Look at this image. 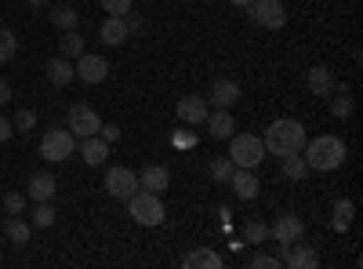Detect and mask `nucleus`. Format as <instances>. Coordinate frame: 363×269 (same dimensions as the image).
Masks as SVG:
<instances>
[{
	"mask_svg": "<svg viewBox=\"0 0 363 269\" xmlns=\"http://www.w3.org/2000/svg\"><path fill=\"white\" fill-rule=\"evenodd\" d=\"M301 153H306V164L309 171H338L349 157V149L338 135H316L313 142L306 138V146H301Z\"/></svg>",
	"mask_w": 363,
	"mask_h": 269,
	"instance_id": "f257e3e1",
	"label": "nucleus"
},
{
	"mask_svg": "<svg viewBox=\"0 0 363 269\" xmlns=\"http://www.w3.org/2000/svg\"><path fill=\"white\" fill-rule=\"evenodd\" d=\"M262 142H265V153H272V157L301 153V146H306V128H301V121H294V116H284V121H272L265 128Z\"/></svg>",
	"mask_w": 363,
	"mask_h": 269,
	"instance_id": "f03ea898",
	"label": "nucleus"
},
{
	"mask_svg": "<svg viewBox=\"0 0 363 269\" xmlns=\"http://www.w3.org/2000/svg\"><path fill=\"white\" fill-rule=\"evenodd\" d=\"M128 215L138 222V226H160L164 222V200L160 193H149V190H135L128 197Z\"/></svg>",
	"mask_w": 363,
	"mask_h": 269,
	"instance_id": "7ed1b4c3",
	"label": "nucleus"
},
{
	"mask_svg": "<svg viewBox=\"0 0 363 269\" xmlns=\"http://www.w3.org/2000/svg\"><path fill=\"white\" fill-rule=\"evenodd\" d=\"M229 160L236 168H258L265 160V142L258 135H251V131H244V135L233 131L229 135Z\"/></svg>",
	"mask_w": 363,
	"mask_h": 269,
	"instance_id": "20e7f679",
	"label": "nucleus"
},
{
	"mask_svg": "<svg viewBox=\"0 0 363 269\" xmlns=\"http://www.w3.org/2000/svg\"><path fill=\"white\" fill-rule=\"evenodd\" d=\"M77 153V135L69 128H51L44 138H40V157L51 160V164H62Z\"/></svg>",
	"mask_w": 363,
	"mask_h": 269,
	"instance_id": "39448f33",
	"label": "nucleus"
},
{
	"mask_svg": "<svg viewBox=\"0 0 363 269\" xmlns=\"http://www.w3.org/2000/svg\"><path fill=\"white\" fill-rule=\"evenodd\" d=\"M269 236L277 241V258H280V265H284V251H287L294 241H301V236H306V222H301L298 215H280L277 222L269 226Z\"/></svg>",
	"mask_w": 363,
	"mask_h": 269,
	"instance_id": "423d86ee",
	"label": "nucleus"
},
{
	"mask_svg": "<svg viewBox=\"0 0 363 269\" xmlns=\"http://www.w3.org/2000/svg\"><path fill=\"white\" fill-rule=\"evenodd\" d=\"M66 128L77 135V138H87V135H99V128H102V116L91 109V106H84V102H77V106H69V116H66Z\"/></svg>",
	"mask_w": 363,
	"mask_h": 269,
	"instance_id": "0eeeda50",
	"label": "nucleus"
},
{
	"mask_svg": "<svg viewBox=\"0 0 363 269\" xmlns=\"http://www.w3.org/2000/svg\"><path fill=\"white\" fill-rule=\"evenodd\" d=\"M251 18L265 29H284L287 22V11H284V0H255V4H247Z\"/></svg>",
	"mask_w": 363,
	"mask_h": 269,
	"instance_id": "6e6552de",
	"label": "nucleus"
},
{
	"mask_svg": "<svg viewBox=\"0 0 363 269\" xmlns=\"http://www.w3.org/2000/svg\"><path fill=\"white\" fill-rule=\"evenodd\" d=\"M102 186L109 190V197L128 200V197L138 190V175H135L131 168H109V175H106V182H102Z\"/></svg>",
	"mask_w": 363,
	"mask_h": 269,
	"instance_id": "1a4fd4ad",
	"label": "nucleus"
},
{
	"mask_svg": "<svg viewBox=\"0 0 363 269\" xmlns=\"http://www.w3.org/2000/svg\"><path fill=\"white\" fill-rule=\"evenodd\" d=\"M73 73L84 84H102L109 77V62L102 55H80V58H73Z\"/></svg>",
	"mask_w": 363,
	"mask_h": 269,
	"instance_id": "9d476101",
	"label": "nucleus"
},
{
	"mask_svg": "<svg viewBox=\"0 0 363 269\" xmlns=\"http://www.w3.org/2000/svg\"><path fill=\"white\" fill-rule=\"evenodd\" d=\"M174 113H178V121L182 124H203L207 121V113H211V102L203 99V95H186V99H178V106H174Z\"/></svg>",
	"mask_w": 363,
	"mask_h": 269,
	"instance_id": "9b49d317",
	"label": "nucleus"
},
{
	"mask_svg": "<svg viewBox=\"0 0 363 269\" xmlns=\"http://www.w3.org/2000/svg\"><path fill=\"white\" fill-rule=\"evenodd\" d=\"M207 102L215 109H233L240 102V84L229 80V77H218L215 84H211V92H207Z\"/></svg>",
	"mask_w": 363,
	"mask_h": 269,
	"instance_id": "f8f14e48",
	"label": "nucleus"
},
{
	"mask_svg": "<svg viewBox=\"0 0 363 269\" xmlns=\"http://www.w3.org/2000/svg\"><path fill=\"white\" fill-rule=\"evenodd\" d=\"M229 186H233V193H236L240 200H255V197L262 193V182H258L255 168H236L233 178H229Z\"/></svg>",
	"mask_w": 363,
	"mask_h": 269,
	"instance_id": "ddd939ff",
	"label": "nucleus"
},
{
	"mask_svg": "<svg viewBox=\"0 0 363 269\" xmlns=\"http://www.w3.org/2000/svg\"><path fill=\"white\" fill-rule=\"evenodd\" d=\"M306 84H309V92H313L316 99H330V95L338 92L335 70H327V66H313V70H309V77H306Z\"/></svg>",
	"mask_w": 363,
	"mask_h": 269,
	"instance_id": "4468645a",
	"label": "nucleus"
},
{
	"mask_svg": "<svg viewBox=\"0 0 363 269\" xmlns=\"http://www.w3.org/2000/svg\"><path fill=\"white\" fill-rule=\"evenodd\" d=\"M284 265H287V269H316V265H320V255H316L309 244H298V241H294V244L284 251Z\"/></svg>",
	"mask_w": 363,
	"mask_h": 269,
	"instance_id": "2eb2a0df",
	"label": "nucleus"
},
{
	"mask_svg": "<svg viewBox=\"0 0 363 269\" xmlns=\"http://www.w3.org/2000/svg\"><path fill=\"white\" fill-rule=\"evenodd\" d=\"M80 157H84V164H91V168L106 164V157H109V142H106L102 135H87V138H80Z\"/></svg>",
	"mask_w": 363,
	"mask_h": 269,
	"instance_id": "dca6fc26",
	"label": "nucleus"
},
{
	"mask_svg": "<svg viewBox=\"0 0 363 269\" xmlns=\"http://www.w3.org/2000/svg\"><path fill=\"white\" fill-rule=\"evenodd\" d=\"M167 186H171V171H167V168H160V164H149V168H142V175H138V190L164 193Z\"/></svg>",
	"mask_w": 363,
	"mask_h": 269,
	"instance_id": "f3484780",
	"label": "nucleus"
},
{
	"mask_svg": "<svg viewBox=\"0 0 363 269\" xmlns=\"http://www.w3.org/2000/svg\"><path fill=\"white\" fill-rule=\"evenodd\" d=\"M203 124H207L211 138H218V142H225V138L236 131V121H233V113H229V109H211Z\"/></svg>",
	"mask_w": 363,
	"mask_h": 269,
	"instance_id": "a211bd4d",
	"label": "nucleus"
},
{
	"mask_svg": "<svg viewBox=\"0 0 363 269\" xmlns=\"http://www.w3.org/2000/svg\"><path fill=\"white\" fill-rule=\"evenodd\" d=\"M99 37H102V44H109V48H116V44H124L131 33H128V26H124V18H116V15H109L102 26H99Z\"/></svg>",
	"mask_w": 363,
	"mask_h": 269,
	"instance_id": "6ab92c4d",
	"label": "nucleus"
},
{
	"mask_svg": "<svg viewBox=\"0 0 363 269\" xmlns=\"http://www.w3.org/2000/svg\"><path fill=\"white\" fill-rule=\"evenodd\" d=\"M48 80H51L55 87L73 84V80H77V73H73V58H66V55L51 58V66H48Z\"/></svg>",
	"mask_w": 363,
	"mask_h": 269,
	"instance_id": "aec40b11",
	"label": "nucleus"
},
{
	"mask_svg": "<svg viewBox=\"0 0 363 269\" xmlns=\"http://www.w3.org/2000/svg\"><path fill=\"white\" fill-rule=\"evenodd\" d=\"M55 190H58V182H55V175H48V171H37L33 178H29V200H51L55 197Z\"/></svg>",
	"mask_w": 363,
	"mask_h": 269,
	"instance_id": "412c9836",
	"label": "nucleus"
},
{
	"mask_svg": "<svg viewBox=\"0 0 363 269\" xmlns=\"http://www.w3.org/2000/svg\"><path fill=\"white\" fill-rule=\"evenodd\" d=\"M182 265H189V269H222V255L211 251V248H196V251H189L186 258H182Z\"/></svg>",
	"mask_w": 363,
	"mask_h": 269,
	"instance_id": "4be33fe9",
	"label": "nucleus"
},
{
	"mask_svg": "<svg viewBox=\"0 0 363 269\" xmlns=\"http://www.w3.org/2000/svg\"><path fill=\"white\" fill-rule=\"evenodd\" d=\"M4 233H8L11 244H29V233H33V226H29L26 219H18V215H8V219H4Z\"/></svg>",
	"mask_w": 363,
	"mask_h": 269,
	"instance_id": "5701e85b",
	"label": "nucleus"
},
{
	"mask_svg": "<svg viewBox=\"0 0 363 269\" xmlns=\"http://www.w3.org/2000/svg\"><path fill=\"white\" fill-rule=\"evenodd\" d=\"M352 215H356V204L352 200H338L335 212H330V226H335L338 233H345L352 226Z\"/></svg>",
	"mask_w": 363,
	"mask_h": 269,
	"instance_id": "b1692460",
	"label": "nucleus"
},
{
	"mask_svg": "<svg viewBox=\"0 0 363 269\" xmlns=\"http://www.w3.org/2000/svg\"><path fill=\"white\" fill-rule=\"evenodd\" d=\"M48 15H51V26L62 29V33H66V29H77V18H80L77 8H69V4H58V8H51Z\"/></svg>",
	"mask_w": 363,
	"mask_h": 269,
	"instance_id": "393cba45",
	"label": "nucleus"
},
{
	"mask_svg": "<svg viewBox=\"0 0 363 269\" xmlns=\"http://www.w3.org/2000/svg\"><path fill=\"white\" fill-rule=\"evenodd\" d=\"M280 160H284V175L294 178V182H301V178L309 175V164H306V157H301V153H287V157H280Z\"/></svg>",
	"mask_w": 363,
	"mask_h": 269,
	"instance_id": "a878e982",
	"label": "nucleus"
},
{
	"mask_svg": "<svg viewBox=\"0 0 363 269\" xmlns=\"http://www.w3.org/2000/svg\"><path fill=\"white\" fill-rule=\"evenodd\" d=\"M58 44H62V55H66V58H80V55H84V37L77 33V29H66Z\"/></svg>",
	"mask_w": 363,
	"mask_h": 269,
	"instance_id": "bb28decb",
	"label": "nucleus"
},
{
	"mask_svg": "<svg viewBox=\"0 0 363 269\" xmlns=\"http://www.w3.org/2000/svg\"><path fill=\"white\" fill-rule=\"evenodd\" d=\"M265 241H269V226H265V222H255V219L244 222V244H255V248H258V244H265Z\"/></svg>",
	"mask_w": 363,
	"mask_h": 269,
	"instance_id": "cd10ccee",
	"label": "nucleus"
},
{
	"mask_svg": "<svg viewBox=\"0 0 363 269\" xmlns=\"http://www.w3.org/2000/svg\"><path fill=\"white\" fill-rule=\"evenodd\" d=\"M51 222H55V207H51V200H37V207H33V222H29V226L48 229Z\"/></svg>",
	"mask_w": 363,
	"mask_h": 269,
	"instance_id": "c85d7f7f",
	"label": "nucleus"
},
{
	"mask_svg": "<svg viewBox=\"0 0 363 269\" xmlns=\"http://www.w3.org/2000/svg\"><path fill=\"white\" fill-rule=\"evenodd\" d=\"M233 171H236V164L229 157H215V160H211V178H215V182H229Z\"/></svg>",
	"mask_w": 363,
	"mask_h": 269,
	"instance_id": "c756f323",
	"label": "nucleus"
},
{
	"mask_svg": "<svg viewBox=\"0 0 363 269\" xmlns=\"http://www.w3.org/2000/svg\"><path fill=\"white\" fill-rule=\"evenodd\" d=\"M330 113H335L338 121H349V116H352V99L345 92H335V95H330Z\"/></svg>",
	"mask_w": 363,
	"mask_h": 269,
	"instance_id": "7c9ffc66",
	"label": "nucleus"
},
{
	"mask_svg": "<svg viewBox=\"0 0 363 269\" xmlns=\"http://www.w3.org/2000/svg\"><path fill=\"white\" fill-rule=\"evenodd\" d=\"M15 51H18V40H15V33H11V29H0V62H11V58H15Z\"/></svg>",
	"mask_w": 363,
	"mask_h": 269,
	"instance_id": "2f4dec72",
	"label": "nucleus"
},
{
	"mask_svg": "<svg viewBox=\"0 0 363 269\" xmlns=\"http://www.w3.org/2000/svg\"><path fill=\"white\" fill-rule=\"evenodd\" d=\"M11 124H15V131L26 135V131H33V128H37V113H33V109H18Z\"/></svg>",
	"mask_w": 363,
	"mask_h": 269,
	"instance_id": "473e14b6",
	"label": "nucleus"
},
{
	"mask_svg": "<svg viewBox=\"0 0 363 269\" xmlns=\"http://www.w3.org/2000/svg\"><path fill=\"white\" fill-rule=\"evenodd\" d=\"M99 4H102L106 15H116V18H124L131 11V0H99Z\"/></svg>",
	"mask_w": 363,
	"mask_h": 269,
	"instance_id": "72a5a7b5",
	"label": "nucleus"
},
{
	"mask_svg": "<svg viewBox=\"0 0 363 269\" xmlns=\"http://www.w3.org/2000/svg\"><path fill=\"white\" fill-rule=\"evenodd\" d=\"M247 265H251V269H280V258H277V255H262V251H255V255L247 258Z\"/></svg>",
	"mask_w": 363,
	"mask_h": 269,
	"instance_id": "f704fd0d",
	"label": "nucleus"
},
{
	"mask_svg": "<svg viewBox=\"0 0 363 269\" xmlns=\"http://www.w3.org/2000/svg\"><path fill=\"white\" fill-rule=\"evenodd\" d=\"M22 207H26V197L22 193H8L4 197V212L8 215H22Z\"/></svg>",
	"mask_w": 363,
	"mask_h": 269,
	"instance_id": "c9c22d12",
	"label": "nucleus"
},
{
	"mask_svg": "<svg viewBox=\"0 0 363 269\" xmlns=\"http://www.w3.org/2000/svg\"><path fill=\"white\" fill-rule=\"evenodd\" d=\"M124 26H128V33H142V29H145L142 15H135V11H128V15H124Z\"/></svg>",
	"mask_w": 363,
	"mask_h": 269,
	"instance_id": "e433bc0d",
	"label": "nucleus"
},
{
	"mask_svg": "<svg viewBox=\"0 0 363 269\" xmlns=\"http://www.w3.org/2000/svg\"><path fill=\"white\" fill-rule=\"evenodd\" d=\"M99 135H102V138L113 146V142L120 138V128H116V124H102V128H99Z\"/></svg>",
	"mask_w": 363,
	"mask_h": 269,
	"instance_id": "4c0bfd02",
	"label": "nucleus"
},
{
	"mask_svg": "<svg viewBox=\"0 0 363 269\" xmlns=\"http://www.w3.org/2000/svg\"><path fill=\"white\" fill-rule=\"evenodd\" d=\"M11 135H15V124L8 121V116H0V142H8Z\"/></svg>",
	"mask_w": 363,
	"mask_h": 269,
	"instance_id": "58836bf2",
	"label": "nucleus"
},
{
	"mask_svg": "<svg viewBox=\"0 0 363 269\" xmlns=\"http://www.w3.org/2000/svg\"><path fill=\"white\" fill-rule=\"evenodd\" d=\"M8 102H11V84L0 80V106H8Z\"/></svg>",
	"mask_w": 363,
	"mask_h": 269,
	"instance_id": "ea45409f",
	"label": "nucleus"
},
{
	"mask_svg": "<svg viewBox=\"0 0 363 269\" xmlns=\"http://www.w3.org/2000/svg\"><path fill=\"white\" fill-rule=\"evenodd\" d=\"M174 142H178V146H193V135H189V131H178Z\"/></svg>",
	"mask_w": 363,
	"mask_h": 269,
	"instance_id": "a19ab883",
	"label": "nucleus"
},
{
	"mask_svg": "<svg viewBox=\"0 0 363 269\" xmlns=\"http://www.w3.org/2000/svg\"><path fill=\"white\" fill-rule=\"evenodd\" d=\"M51 0H29V8H48Z\"/></svg>",
	"mask_w": 363,
	"mask_h": 269,
	"instance_id": "79ce46f5",
	"label": "nucleus"
},
{
	"mask_svg": "<svg viewBox=\"0 0 363 269\" xmlns=\"http://www.w3.org/2000/svg\"><path fill=\"white\" fill-rule=\"evenodd\" d=\"M229 4H236V8H247V4H255V0H229Z\"/></svg>",
	"mask_w": 363,
	"mask_h": 269,
	"instance_id": "37998d69",
	"label": "nucleus"
}]
</instances>
